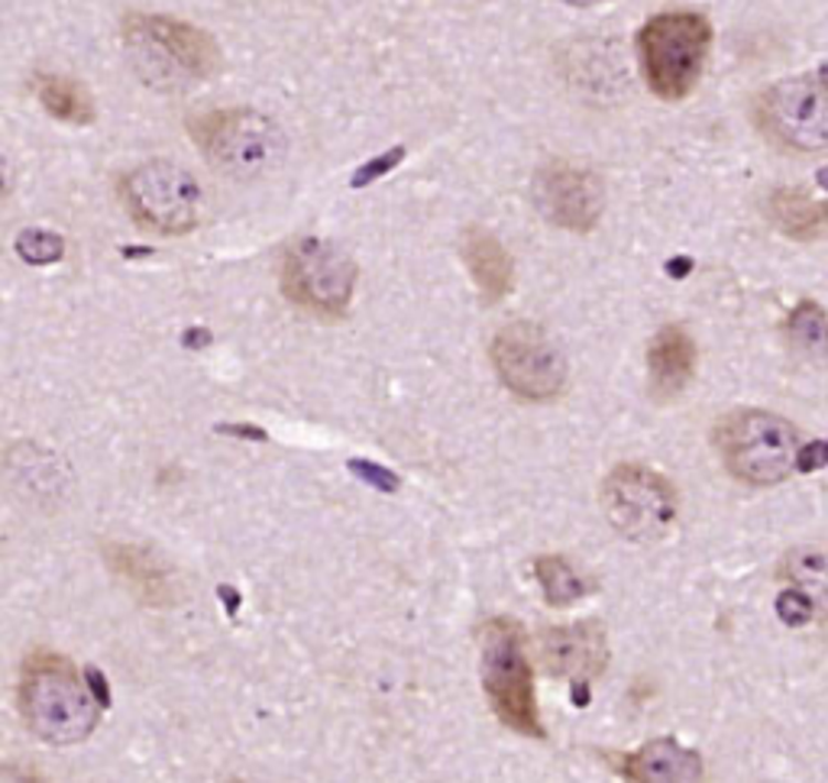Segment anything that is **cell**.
I'll return each instance as SVG.
<instances>
[{"label":"cell","mask_w":828,"mask_h":783,"mask_svg":"<svg viewBox=\"0 0 828 783\" xmlns=\"http://www.w3.org/2000/svg\"><path fill=\"white\" fill-rule=\"evenodd\" d=\"M62 654L36 651L20 674V716L30 732L50 744H78L95 732L100 719V696Z\"/></svg>","instance_id":"1"},{"label":"cell","mask_w":828,"mask_h":783,"mask_svg":"<svg viewBox=\"0 0 828 783\" xmlns=\"http://www.w3.org/2000/svg\"><path fill=\"white\" fill-rule=\"evenodd\" d=\"M123 40L137 72L159 88L195 85L221 68L217 43L204 30L175 17L130 13L123 20Z\"/></svg>","instance_id":"2"},{"label":"cell","mask_w":828,"mask_h":783,"mask_svg":"<svg viewBox=\"0 0 828 783\" xmlns=\"http://www.w3.org/2000/svg\"><path fill=\"white\" fill-rule=\"evenodd\" d=\"M712 50V26L702 13L670 10L650 17L637 33L641 72L650 92L664 100H682L702 78Z\"/></svg>","instance_id":"3"},{"label":"cell","mask_w":828,"mask_h":783,"mask_svg":"<svg viewBox=\"0 0 828 783\" xmlns=\"http://www.w3.org/2000/svg\"><path fill=\"white\" fill-rule=\"evenodd\" d=\"M716 450L734 480L748 486H777L799 460V435L771 411L744 408L716 425Z\"/></svg>","instance_id":"4"},{"label":"cell","mask_w":828,"mask_h":783,"mask_svg":"<svg viewBox=\"0 0 828 783\" xmlns=\"http://www.w3.org/2000/svg\"><path fill=\"white\" fill-rule=\"evenodd\" d=\"M483 686L488 706L512 732L544 738L525 632L512 619H492L483 629Z\"/></svg>","instance_id":"5"},{"label":"cell","mask_w":828,"mask_h":783,"mask_svg":"<svg viewBox=\"0 0 828 783\" xmlns=\"http://www.w3.org/2000/svg\"><path fill=\"white\" fill-rule=\"evenodd\" d=\"M192 140L221 172L237 179H256L286 155V137L276 120L249 107L201 114L192 120Z\"/></svg>","instance_id":"6"},{"label":"cell","mask_w":828,"mask_h":783,"mask_svg":"<svg viewBox=\"0 0 828 783\" xmlns=\"http://www.w3.org/2000/svg\"><path fill=\"white\" fill-rule=\"evenodd\" d=\"M120 192L127 211L155 234L182 237L192 234L201 221L204 195L197 179L169 159H152L147 165L133 169L123 179Z\"/></svg>","instance_id":"7"},{"label":"cell","mask_w":828,"mask_h":783,"mask_svg":"<svg viewBox=\"0 0 828 783\" xmlns=\"http://www.w3.org/2000/svg\"><path fill=\"white\" fill-rule=\"evenodd\" d=\"M602 512L609 525L628 540H657L677 518L674 486L644 463H622L602 483Z\"/></svg>","instance_id":"8"},{"label":"cell","mask_w":828,"mask_h":783,"mask_svg":"<svg viewBox=\"0 0 828 783\" xmlns=\"http://www.w3.org/2000/svg\"><path fill=\"white\" fill-rule=\"evenodd\" d=\"M492 366L498 379L528 401H550L567 389L570 366L560 346L547 337L544 328L518 321L495 334L492 341Z\"/></svg>","instance_id":"9"},{"label":"cell","mask_w":828,"mask_h":783,"mask_svg":"<svg viewBox=\"0 0 828 783\" xmlns=\"http://www.w3.org/2000/svg\"><path fill=\"white\" fill-rule=\"evenodd\" d=\"M356 262L343 253L341 246L304 237L286 253L282 262V292L294 304L337 318L350 308L356 292Z\"/></svg>","instance_id":"10"},{"label":"cell","mask_w":828,"mask_h":783,"mask_svg":"<svg viewBox=\"0 0 828 783\" xmlns=\"http://www.w3.org/2000/svg\"><path fill=\"white\" fill-rule=\"evenodd\" d=\"M761 130L783 149H828V85L816 78H786L757 98Z\"/></svg>","instance_id":"11"},{"label":"cell","mask_w":828,"mask_h":783,"mask_svg":"<svg viewBox=\"0 0 828 783\" xmlns=\"http://www.w3.org/2000/svg\"><path fill=\"white\" fill-rule=\"evenodd\" d=\"M537 211L573 234H585L599 224L605 207V189L595 172L573 162H547L535 179Z\"/></svg>","instance_id":"12"},{"label":"cell","mask_w":828,"mask_h":783,"mask_svg":"<svg viewBox=\"0 0 828 783\" xmlns=\"http://www.w3.org/2000/svg\"><path fill=\"white\" fill-rule=\"evenodd\" d=\"M540 654L557 677H599L609 661L605 632L595 622H577L567 629H550L540 637Z\"/></svg>","instance_id":"13"},{"label":"cell","mask_w":828,"mask_h":783,"mask_svg":"<svg viewBox=\"0 0 828 783\" xmlns=\"http://www.w3.org/2000/svg\"><path fill=\"white\" fill-rule=\"evenodd\" d=\"M696 373V343L682 331L680 324H667L654 334L647 346V376H650V395L657 401L677 398Z\"/></svg>","instance_id":"14"},{"label":"cell","mask_w":828,"mask_h":783,"mask_svg":"<svg viewBox=\"0 0 828 783\" xmlns=\"http://www.w3.org/2000/svg\"><path fill=\"white\" fill-rule=\"evenodd\" d=\"M104 557L110 564V570L127 583V589H133V596L143 599L147 605H169L175 599L169 567L143 544L110 540L104 547Z\"/></svg>","instance_id":"15"},{"label":"cell","mask_w":828,"mask_h":783,"mask_svg":"<svg viewBox=\"0 0 828 783\" xmlns=\"http://www.w3.org/2000/svg\"><path fill=\"white\" fill-rule=\"evenodd\" d=\"M619 774L628 781L647 783H682L702 777V761L696 751L677 744L674 738L647 741L634 754H625L619 761Z\"/></svg>","instance_id":"16"},{"label":"cell","mask_w":828,"mask_h":783,"mask_svg":"<svg viewBox=\"0 0 828 783\" xmlns=\"http://www.w3.org/2000/svg\"><path fill=\"white\" fill-rule=\"evenodd\" d=\"M463 262L486 301H498L515 286V266L508 249L498 244L483 227H470L463 234Z\"/></svg>","instance_id":"17"},{"label":"cell","mask_w":828,"mask_h":783,"mask_svg":"<svg viewBox=\"0 0 828 783\" xmlns=\"http://www.w3.org/2000/svg\"><path fill=\"white\" fill-rule=\"evenodd\" d=\"M767 217L789 240H816L828 230V201H816L803 189H777L767 197Z\"/></svg>","instance_id":"18"},{"label":"cell","mask_w":828,"mask_h":783,"mask_svg":"<svg viewBox=\"0 0 828 783\" xmlns=\"http://www.w3.org/2000/svg\"><path fill=\"white\" fill-rule=\"evenodd\" d=\"M33 92L36 100L43 104V110L52 114L62 124L72 127H88L95 120V100L88 95V88L75 78L65 75H36L33 78Z\"/></svg>","instance_id":"19"},{"label":"cell","mask_w":828,"mask_h":783,"mask_svg":"<svg viewBox=\"0 0 828 783\" xmlns=\"http://www.w3.org/2000/svg\"><path fill=\"white\" fill-rule=\"evenodd\" d=\"M535 577L540 589H544V599L553 605V609H570L577 605L580 599L589 596V580L583 573L563 560V557H540L535 564Z\"/></svg>","instance_id":"20"},{"label":"cell","mask_w":828,"mask_h":783,"mask_svg":"<svg viewBox=\"0 0 828 783\" xmlns=\"http://www.w3.org/2000/svg\"><path fill=\"white\" fill-rule=\"evenodd\" d=\"M786 334L799 356L822 360V363L828 360V314L816 301H803L793 308L786 321Z\"/></svg>","instance_id":"21"},{"label":"cell","mask_w":828,"mask_h":783,"mask_svg":"<svg viewBox=\"0 0 828 783\" xmlns=\"http://www.w3.org/2000/svg\"><path fill=\"white\" fill-rule=\"evenodd\" d=\"M783 577L828 605V547H816V544L796 547L783 564Z\"/></svg>","instance_id":"22"},{"label":"cell","mask_w":828,"mask_h":783,"mask_svg":"<svg viewBox=\"0 0 828 783\" xmlns=\"http://www.w3.org/2000/svg\"><path fill=\"white\" fill-rule=\"evenodd\" d=\"M62 237L58 234H50V230H40V227H30L17 237V253L26 259V262H36V266H46V262H55L62 259Z\"/></svg>","instance_id":"23"},{"label":"cell","mask_w":828,"mask_h":783,"mask_svg":"<svg viewBox=\"0 0 828 783\" xmlns=\"http://www.w3.org/2000/svg\"><path fill=\"white\" fill-rule=\"evenodd\" d=\"M813 612H816V599L806 592V589H786V592H779L777 599V615L786 622V625H806L809 619H813Z\"/></svg>","instance_id":"24"},{"label":"cell","mask_w":828,"mask_h":783,"mask_svg":"<svg viewBox=\"0 0 828 783\" xmlns=\"http://www.w3.org/2000/svg\"><path fill=\"white\" fill-rule=\"evenodd\" d=\"M822 466H828V443H806V447H799L796 470L813 473V470H822Z\"/></svg>","instance_id":"25"},{"label":"cell","mask_w":828,"mask_h":783,"mask_svg":"<svg viewBox=\"0 0 828 783\" xmlns=\"http://www.w3.org/2000/svg\"><path fill=\"white\" fill-rule=\"evenodd\" d=\"M353 470L359 473V476H366V480H373V483H379V490L391 492L398 486V480L389 476V473H383V470H376L373 463H366V460H353Z\"/></svg>","instance_id":"26"},{"label":"cell","mask_w":828,"mask_h":783,"mask_svg":"<svg viewBox=\"0 0 828 783\" xmlns=\"http://www.w3.org/2000/svg\"><path fill=\"white\" fill-rule=\"evenodd\" d=\"M567 3H573V7H595V3H605V0H567Z\"/></svg>","instance_id":"27"}]
</instances>
